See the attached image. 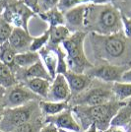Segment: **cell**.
<instances>
[{
  "instance_id": "1",
  "label": "cell",
  "mask_w": 131,
  "mask_h": 132,
  "mask_svg": "<svg viewBox=\"0 0 131 132\" xmlns=\"http://www.w3.org/2000/svg\"><path fill=\"white\" fill-rule=\"evenodd\" d=\"M89 39L94 56L103 63L124 67H131V39L123 33L102 36L90 33Z\"/></svg>"
},
{
  "instance_id": "2",
  "label": "cell",
  "mask_w": 131,
  "mask_h": 132,
  "mask_svg": "<svg viewBox=\"0 0 131 132\" xmlns=\"http://www.w3.org/2000/svg\"><path fill=\"white\" fill-rule=\"evenodd\" d=\"M84 29L102 36L122 32L121 11L114 5H87Z\"/></svg>"
},
{
  "instance_id": "3",
  "label": "cell",
  "mask_w": 131,
  "mask_h": 132,
  "mask_svg": "<svg viewBox=\"0 0 131 132\" xmlns=\"http://www.w3.org/2000/svg\"><path fill=\"white\" fill-rule=\"evenodd\" d=\"M124 105V102L111 101L96 106L74 105L71 110L82 131L87 130L92 124H95L99 131L103 132L110 126V122L115 113Z\"/></svg>"
},
{
  "instance_id": "4",
  "label": "cell",
  "mask_w": 131,
  "mask_h": 132,
  "mask_svg": "<svg viewBox=\"0 0 131 132\" xmlns=\"http://www.w3.org/2000/svg\"><path fill=\"white\" fill-rule=\"evenodd\" d=\"M86 38L87 34L83 31L73 32L61 44L66 55L68 70L75 73H86L94 66L85 53L84 45Z\"/></svg>"
},
{
  "instance_id": "5",
  "label": "cell",
  "mask_w": 131,
  "mask_h": 132,
  "mask_svg": "<svg viewBox=\"0 0 131 132\" xmlns=\"http://www.w3.org/2000/svg\"><path fill=\"white\" fill-rule=\"evenodd\" d=\"M38 116H42V113L38 101H34L18 108L4 109L0 120V131L13 132L18 127Z\"/></svg>"
},
{
  "instance_id": "6",
  "label": "cell",
  "mask_w": 131,
  "mask_h": 132,
  "mask_svg": "<svg viewBox=\"0 0 131 132\" xmlns=\"http://www.w3.org/2000/svg\"><path fill=\"white\" fill-rule=\"evenodd\" d=\"M112 85V84H111ZM111 85L108 86L107 83L101 82L100 85H94L86 89L84 92L74 96L72 104L74 105H85V106H96L115 101Z\"/></svg>"
},
{
  "instance_id": "7",
  "label": "cell",
  "mask_w": 131,
  "mask_h": 132,
  "mask_svg": "<svg viewBox=\"0 0 131 132\" xmlns=\"http://www.w3.org/2000/svg\"><path fill=\"white\" fill-rule=\"evenodd\" d=\"M39 99L40 98L35 95L24 84H21V85L16 84L15 86L9 88L8 92L3 98L4 109H13V108L22 106Z\"/></svg>"
},
{
  "instance_id": "8",
  "label": "cell",
  "mask_w": 131,
  "mask_h": 132,
  "mask_svg": "<svg viewBox=\"0 0 131 132\" xmlns=\"http://www.w3.org/2000/svg\"><path fill=\"white\" fill-rule=\"evenodd\" d=\"M126 70L127 69L124 67L102 63L93 66L86 72V74L92 79H96L107 84H113L116 82H121L122 75Z\"/></svg>"
},
{
  "instance_id": "9",
  "label": "cell",
  "mask_w": 131,
  "mask_h": 132,
  "mask_svg": "<svg viewBox=\"0 0 131 132\" xmlns=\"http://www.w3.org/2000/svg\"><path fill=\"white\" fill-rule=\"evenodd\" d=\"M33 16V12L23 4V2L18 1L15 4L5 8L3 17L7 22H9L14 28H22L29 31V21Z\"/></svg>"
},
{
  "instance_id": "10",
  "label": "cell",
  "mask_w": 131,
  "mask_h": 132,
  "mask_svg": "<svg viewBox=\"0 0 131 132\" xmlns=\"http://www.w3.org/2000/svg\"><path fill=\"white\" fill-rule=\"evenodd\" d=\"M72 94L67 83L65 76L63 74H57L52 80L48 96L45 101L50 102H68Z\"/></svg>"
},
{
  "instance_id": "11",
  "label": "cell",
  "mask_w": 131,
  "mask_h": 132,
  "mask_svg": "<svg viewBox=\"0 0 131 132\" xmlns=\"http://www.w3.org/2000/svg\"><path fill=\"white\" fill-rule=\"evenodd\" d=\"M44 123H52L58 129H63L71 132H82L81 126L77 122L70 109L62 111L61 113L44 118Z\"/></svg>"
},
{
  "instance_id": "12",
  "label": "cell",
  "mask_w": 131,
  "mask_h": 132,
  "mask_svg": "<svg viewBox=\"0 0 131 132\" xmlns=\"http://www.w3.org/2000/svg\"><path fill=\"white\" fill-rule=\"evenodd\" d=\"M86 11H87V5L80 4L63 14L64 15V24L72 33L79 32V31H81V29H84Z\"/></svg>"
},
{
  "instance_id": "13",
  "label": "cell",
  "mask_w": 131,
  "mask_h": 132,
  "mask_svg": "<svg viewBox=\"0 0 131 132\" xmlns=\"http://www.w3.org/2000/svg\"><path fill=\"white\" fill-rule=\"evenodd\" d=\"M33 39L34 37L27 30L22 28H13L8 44L16 53H21L30 50Z\"/></svg>"
},
{
  "instance_id": "14",
  "label": "cell",
  "mask_w": 131,
  "mask_h": 132,
  "mask_svg": "<svg viewBox=\"0 0 131 132\" xmlns=\"http://www.w3.org/2000/svg\"><path fill=\"white\" fill-rule=\"evenodd\" d=\"M64 76L69 85L71 94L74 96L84 92L93 83V79L89 77L86 73H75L68 70Z\"/></svg>"
},
{
  "instance_id": "15",
  "label": "cell",
  "mask_w": 131,
  "mask_h": 132,
  "mask_svg": "<svg viewBox=\"0 0 131 132\" xmlns=\"http://www.w3.org/2000/svg\"><path fill=\"white\" fill-rule=\"evenodd\" d=\"M39 59L48 72L49 76L53 80L57 75V65H58V56L56 50L50 45H46L38 52Z\"/></svg>"
},
{
  "instance_id": "16",
  "label": "cell",
  "mask_w": 131,
  "mask_h": 132,
  "mask_svg": "<svg viewBox=\"0 0 131 132\" xmlns=\"http://www.w3.org/2000/svg\"><path fill=\"white\" fill-rule=\"evenodd\" d=\"M38 106L42 116L45 117H50L61 113L62 111L69 109L68 102H50V101H39Z\"/></svg>"
},
{
  "instance_id": "17",
  "label": "cell",
  "mask_w": 131,
  "mask_h": 132,
  "mask_svg": "<svg viewBox=\"0 0 131 132\" xmlns=\"http://www.w3.org/2000/svg\"><path fill=\"white\" fill-rule=\"evenodd\" d=\"M51 82L52 81L43 79V78H34V79H29L27 81H25L24 85L30 89L35 95H37L38 98H44L46 100Z\"/></svg>"
},
{
  "instance_id": "18",
  "label": "cell",
  "mask_w": 131,
  "mask_h": 132,
  "mask_svg": "<svg viewBox=\"0 0 131 132\" xmlns=\"http://www.w3.org/2000/svg\"><path fill=\"white\" fill-rule=\"evenodd\" d=\"M21 76L24 81H27L29 79H34V78H43V79L52 81V79L49 76L48 72L46 71L40 59L34 65L30 66L29 68L21 69Z\"/></svg>"
},
{
  "instance_id": "19",
  "label": "cell",
  "mask_w": 131,
  "mask_h": 132,
  "mask_svg": "<svg viewBox=\"0 0 131 132\" xmlns=\"http://www.w3.org/2000/svg\"><path fill=\"white\" fill-rule=\"evenodd\" d=\"M49 30V42L48 45L55 46L60 45L69 36L72 32L66 27L65 25H60L54 28H48Z\"/></svg>"
},
{
  "instance_id": "20",
  "label": "cell",
  "mask_w": 131,
  "mask_h": 132,
  "mask_svg": "<svg viewBox=\"0 0 131 132\" xmlns=\"http://www.w3.org/2000/svg\"><path fill=\"white\" fill-rule=\"evenodd\" d=\"M38 16L47 24L48 28H54L56 26H60V25H65L64 24V15L62 12H60L57 9V7H55L49 11L38 13Z\"/></svg>"
},
{
  "instance_id": "21",
  "label": "cell",
  "mask_w": 131,
  "mask_h": 132,
  "mask_svg": "<svg viewBox=\"0 0 131 132\" xmlns=\"http://www.w3.org/2000/svg\"><path fill=\"white\" fill-rule=\"evenodd\" d=\"M131 121V102L125 103L113 116L110 126H125Z\"/></svg>"
},
{
  "instance_id": "22",
  "label": "cell",
  "mask_w": 131,
  "mask_h": 132,
  "mask_svg": "<svg viewBox=\"0 0 131 132\" xmlns=\"http://www.w3.org/2000/svg\"><path fill=\"white\" fill-rule=\"evenodd\" d=\"M39 60V56L38 52H34L31 50H28L25 52L17 53L15 56V67L26 69L30 66L34 65Z\"/></svg>"
},
{
  "instance_id": "23",
  "label": "cell",
  "mask_w": 131,
  "mask_h": 132,
  "mask_svg": "<svg viewBox=\"0 0 131 132\" xmlns=\"http://www.w3.org/2000/svg\"><path fill=\"white\" fill-rule=\"evenodd\" d=\"M17 84V78L10 67L0 62V88L9 89Z\"/></svg>"
},
{
  "instance_id": "24",
  "label": "cell",
  "mask_w": 131,
  "mask_h": 132,
  "mask_svg": "<svg viewBox=\"0 0 131 132\" xmlns=\"http://www.w3.org/2000/svg\"><path fill=\"white\" fill-rule=\"evenodd\" d=\"M111 90L114 96L115 101L124 102L131 98V83L116 82L111 85Z\"/></svg>"
},
{
  "instance_id": "25",
  "label": "cell",
  "mask_w": 131,
  "mask_h": 132,
  "mask_svg": "<svg viewBox=\"0 0 131 132\" xmlns=\"http://www.w3.org/2000/svg\"><path fill=\"white\" fill-rule=\"evenodd\" d=\"M15 50L9 45L8 42L0 45V62L10 67L14 71L15 68V56H16Z\"/></svg>"
},
{
  "instance_id": "26",
  "label": "cell",
  "mask_w": 131,
  "mask_h": 132,
  "mask_svg": "<svg viewBox=\"0 0 131 132\" xmlns=\"http://www.w3.org/2000/svg\"><path fill=\"white\" fill-rule=\"evenodd\" d=\"M48 42H49V30L48 28H47L42 35L37 36V37H34L29 50L34 51V52H38L42 48H44V46H46L48 44Z\"/></svg>"
},
{
  "instance_id": "27",
  "label": "cell",
  "mask_w": 131,
  "mask_h": 132,
  "mask_svg": "<svg viewBox=\"0 0 131 132\" xmlns=\"http://www.w3.org/2000/svg\"><path fill=\"white\" fill-rule=\"evenodd\" d=\"M42 116H38L37 118H34L33 120L29 121L27 123L23 124L20 127H18L13 132H39L42 127L44 126V119L43 120L40 118Z\"/></svg>"
},
{
  "instance_id": "28",
  "label": "cell",
  "mask_w": 131,
  "mask_h": 132,
  "mask_svg": "<svg viewBox=\"0 0 131 132\" xmlns=\"http://www.w3.org/2000/svg\"><path fill=\"white\" fill-rule=\"evenodd\" d=\"M13 28L14 27L10 23L6 21L3 15L0 16V45L8 42L13 31Z\"/></svg>"
},
{
  "instance_id": "29",
  "label": "cell",
  "mask_w": 131,
  "mask_h": 132,
  "mask_svg": "<svg viewBox=\"0 0 131 132\" xmlns=\"http://www.w3.org/2000/svg\"><path fill=\"white\" fill-rule=\"evenodd\" d=\"M80 4H83L82 0H58L56 7L60 12L64 14L65 12L71 10Z\"/></svg>"
},
{
  "instance_id": "30",
  "label": "cell",
  "mask_w": 131,
  "mask_h": 132,
  "mask_svg": "<svg viewBox=\"0 0 131 132\" xmlns=\"http://www.w3.org/2000/svg\"><path fill=\"white\" fill-rule=\"evenodd\" d=\"M121 24H122V33L126 38L131 39V17L126 16L121 12Z\"/></svg>"
},
{
  "instance_id": "31",
  "label": "cell",
  "mask_w": 131,
  "mask_h": 132,
  "mask_svg": "<svg viewBox=\"0 0 131 132\" xmlns=\"http://www.w3.org/2000/svg\"><path fill=\"white\" fill-rule=\"evenodd\" d=\"M57 3H58V0H38L39 11H40L39 13L53 9L57 6Z\"/></svg>"
},
{
  "instance_id": "32",
  "label": "cell",
  "mask_w": 131,
  "mask_h": 132,
  "mask_svg": "<svg viewBox=\"0 0 131 132\" xmlns=\"http://www.w3.org/2000/svg\"><path fill=\"white\" fill-rule=\"evenodd\" d=\"M23 4L29 8L34 14L38 15L39 13V5H38V0H23Z\"/></svg>"
},
{
  "instance_id": "33",
  "label": "cell",
  "mask_w": 131,
  "mask_h": 132,
  "mask_svg": "<svg viewBox=\"0 0 131 132\" xmlns=\"http://www.w3.org/2000/svg\"><path fill=\"white\" fill-rule=\"evenodd\" d=\"M113 0H82L83 4L86 5H104L110 4Z\"/></svg>"
},
{
  "instance_id": "34",
  "label": "cell",
  "mask_w": 131,
  "mask_h": 132,
  "mask_svg": "<svg viewBox=\"0 0 131 132\" xmlns=\"http://www.w3.org/2000/svg\"><path fill=\"white\" fill-rule=\"evenodd\" d=\"M39 132H59L58 128L55 126L52 123H45L44 124V126L42 127V129L39 130Z\"/></svg>"
},
{
  "instance_id": "35",
  "label": "cell",
  "mask_w": 131,
  "mask_h": 132,
  "mask_svg": "<svg viewBox=\"0 0 131 132\" xmlns=\"http://www.w3.org/2000/svg\"><path fill=\"white\" fill-rule=\"evenodd\" d=\"M103 132H127V129L125 126H109Z\"/></svg>"
},
{
  "instance_id": "36",
  "label": "cell",
  "mask_w": 131,
  "mask_h": 132,
  "mask_svg": "<svg viewBox=\"0 0 131 132\" xmlns=\"http://www.w3.org/2000/svg\"><path fill=\"white\" fill-rule=\"evenodd\" d=\"M121 82L131 83V67L129 69H127V70L123 73L122 78H121Z\"/></svg>"
},
{
  "instance_id": "37",
  "label": "cell",
  "mask_w": 131,
  "mask_h": 132,
  "mask_svg": "<svg viewBox=\"0 0 131 132\" xmlns=\"http://www.w3.org/2000/svg\"><path fill=\"white\" fill-rule=\"evenodd\" d=\"M83 132H99V130L97 129V126L95 125V124H92L91 126L88 128L87 130H85V131Z\"/></svg>"
},
{
  "instance_id": "38",
  "label": "cell",
  "mask_w": 131,
  "mask_h": 132,
  "mask_svg": "<svg viewBox=\"0 0 131 132\" xmlns=\"http://www.w3.org/2000/svg\"><path fill=\"white\" fill-rule=\"evenodd\" d=\"M3 110H4V103H1L0 102V120H1V117H2Z\"/></svg>"
},
{
  "instance_id": "39",
  "label": "cell",
  "mask_w": 131,
  "mask_h": 132,
  "mask_svg": "<svg viewBox=\"0 0 131 132\" xmlns=\"http://www.w3.org/2000/svg\"><path fill=\"white\" fill-rule=\"evenodd\" d=\"M4 11H5V7H4V6L0 3V16H2V15H3Z\"/></svg>"
},
{
  "instance_id": "40",
  "label": "cell",
  "mask_w": 131,
  "mask_h": 132,
  "mask_svg": "<svg viewBox=\"0 0 131 132\" xmlns=\"http://www.w3.org/2000/svg\"><path fill=\"white\" fill-rule=\"evenodd\" d=\"M59 132H71V131H67V130H63V129H58Z\"/></svg>"
},
{
  "instance_id": "41",
  "label": "cell",
  "mask_w": 131,
  "mask_h": 132,
  "mask_svg": "<svg viewBox=\"0 0 131 132\" xmlns=\"http://www.w3.org/2000/svg\"><path fill=\"white\" fill-rule=\"evenodd\" d=\"M18 1H20V2H21V1H23V0H18Z\"/></svg>"
},
{
  "instance_id": "42",
  "label": "cell",
  "mask_w": 131,
  "mask_h": 132,
  "mask_svg": "<svg viewBox=\"0 0 131 132\" xmlns=\"http://www.w3.org/2000/svg\"><path fill=\"white\" fill-rule=\"evenodd\" d=\"M0 132H1V131H0Z\"/></svg>"
}]
</instances>
